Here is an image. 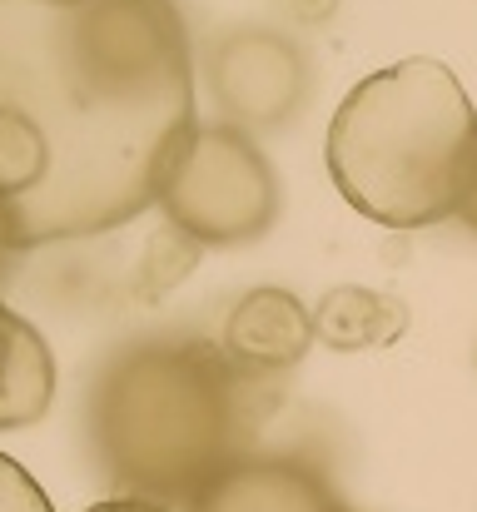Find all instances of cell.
<instances>
[{"label":"cell","mask_w":477,"mask_h":512,"mask_svg":"<svg viewBox=\"0 0 477 512\" xmlns=\"http://www.w3.org/2000/svg\"><path fill=\"white\" fill-rule=\"evenodd\" d=\"M189 135L174 0H0V259L140 219Z\"/></svg>","instance_id":"obj_1"},{"label":"cell","mask_w":477,"mask_h":512,"mask_svg":"<svg viewBox=\"0 0 477 512\" xmlns=\"http://www.w3.org/2000/svg\"><path fill=\"white\" fill-rule=\"evenodd\" d=\"M249 388L209 339L120 343L85 393L90 463L120 498L184 512L249 453Z\"/></svg>","instance_id":"obj_2"},{"label":"cell","mask_w":477,"mask_h":512,"mask_svg":"<svg viewBox=\"0 0 477 512\" xmlns=\"http://www.w3.org/2000/svg\"><path fill=\"white\" fill-rule=\"evenodd\" d=\"M328 179L383 229L458 219L477 170V110L463 80L428 55L358 80L328 120Z\"/></svg>","instance_id":"obj_3"},{"label":"cell","mask_w":477,"mask_h":512,"mask_svg":"<svg viewBox=\"0 0 477 512\" xmlns=\"http://www.w3.org/2000/svg\"><path fill=\"white\" fill-rule=\"evenodd\" d=\"M155 209L194 249H239L279 224L284 189L254 135L229 125H194Z\"/></svg>","instance_id":"obj_4"},{"label":"cell","mask_w":477,"mask_h":512,"mask_svg":"<svg viewBox=\"0 0 477 512\" xmlns=\"http://www.w3.org/2000/svg\"><path fill=\"white\" fill-rule=\"evenodd\" d=\"M204 85L219 110V125L264 135V130H284L304 110L314 90V60L284 30L239 25L209 45Z\"/></svg>","instance_id":"obj_5"},{"label":"cell","mask_w":477,"mask_h":512,"mask_svg":"<svg viewBox=\"0 0 477 512\" xmlns=\"http://www.w3.org/2000/svg\"><path fill=\"white\" fill-rule=\"evenodd\" d=\"M214 348L249 383L279 378V373H289V368H299L309 358V348H314V309L294 289L259 284V289H249L244 299L229 304Z\"/></svg>","instance_id":"obj_6"},{"label":"cell","mask_w":477,"mask_h":512,"mask_svg":"<svg viewBox=\"0 0 477 512\" xmlns=\"http://www.w3.org/2000/svg\"><path fill=\"white\" fill-rule=\"evenodd\" d=\"M184 512H348L309 458L244 453Z\"/></svg>","instance_id":"obj_7"},{"label":"cell","mask_w":477,"mask_h":512,"mask_svg":"<svg viewBox=\"0 0 477 512\" xmlns=\"http://www.w3.org/2000/svg\"><path fill=\"white\" fill-rule=\"evenodd\" d=\"M55 403V353L0 299V433L30 428Z\"/></svg>","instance_id":"obj_8"},{"label":"cell","mask_w":477,"mask_h":512,"mask_svg":"<svg viewBox=\"0 0 477 512\" xmlns=\"http://www.w3.org/2000/svg\"><path fill=\"white\" fill-rule=\"evenodd\" d=\"M403 334H408V304L398 294H383V289L338 284L318 299L314 309V343L333 348V353L388 348Z\"/></svg>","instance_id":"obj_9"},{"label":"cell","mask_w":477,"mask_h":512,"mask_svg":"<svg viewBox=\"0 0 477 512\" xmlns=\"http://www.w3.org/2000/svg\"><path fill=\"white\" fill-rule=\"evenodd\" d=\"M0 512H55L50 498L40 493V483L5 453H0Z\"/></svg>","instance_id":"obj_10"},{"label":"cell","mask_w":477,"mask_h":512,"mask_svg":"<svg viewBox=\"0 0 477 512\" xmlns=\"http://www.w3.org/2000/svg\"><path fill=\"white\" fill-rule=\"evenodd\" d=\"M85 512H174V508H159V503H135V498H110V503H95Z\"/></svg>","instance_id":"obj_11"},{"label":"cell","mask_w":477,"mask_h":512,"mask_svg":"<svg viewBox=\"0 0 477 512\" xmlns=\"http://www.w3.org/2000/svg\"><path fill=\"white\" fill-rule=\"evenodd\" d=\"M458 219L468 224L477 234V170H473V184H468V199H463V209H458Z\"/></svg>","instance_id":"obj_12"}]
</instances>
